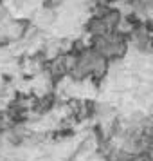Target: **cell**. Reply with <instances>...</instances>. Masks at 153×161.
<instances>
[{"label":"cell","instance_id":"cell-2","mask_svg":"<svg viewBox=\"0 0 153 161\" xmlns=\"http://www.w3.org/2000/svg\"><path fill=\"white\" fill-rule=\"evenodd\" d=\"M126 161H153V152L151 150H144V152H139L130 156Z\"/></svg>","mask_w":153,"mask_h":161},{"label":"cell","instance_id":"cell-1","mask_svg":"<svg viewBox=\"0 0 153 161\" xmlns=\"http://www.w3.org/2000/svg\"><path fill=\"white\" fill-rule=\"evenodd\" d=\"M90 45L95 51L101 54L103 58H106L110 64H117V62H124V58L128 56V53L131 51V45L128 36H124L123 33H110L105 36H97L90 40Z\"/></svg>","mask_w":153,"mask_h":161}]
</instances>
